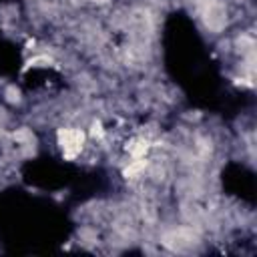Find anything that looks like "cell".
I'll return each instance as SVG.
<instances>
[{
  "label": "cell",
  "mask_w": 257,
  "mask_h": 257,
  "mask_svg": "<svg viewBox=\"0 0 257 257\" xmlns=\"http://www.w3.org/2000/svg\"><path fill=\"white\" fill-rule=\"evenodd\" d=\"M82 2H84V0H72V4H74V6H76V4H82Z\"/></svg>",
  "instance_id": "cell-1"
}]
</instances>
